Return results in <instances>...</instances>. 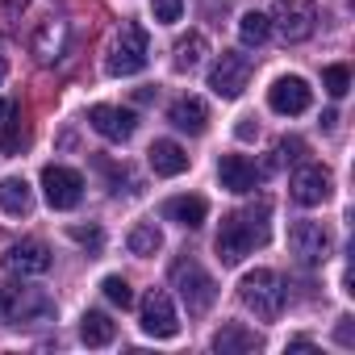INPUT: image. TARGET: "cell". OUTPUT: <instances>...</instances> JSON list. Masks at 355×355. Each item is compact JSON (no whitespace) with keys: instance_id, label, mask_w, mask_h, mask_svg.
<instances>
[{"instance_id":"4fadbf2b","label":"cell","mask_w":355,"mask_h":355,"mask_svg":"<svg viewBox=\"0 0 355 355\" xmlns=\"http://www.w3.org/2000/svg\"><path fill=\"white\" fill-rule=\"evenodd\" d=\"M51 247L46 243H38V239H26V243H13L9 251H5V268L13 272V276H42V272H51Z\"/></svg>"},{"instance_id":"8fae6325","label":"cell","mask_w":355,"mask_h":355,"mask_svg":"<svg viewBox=\"0 0 355 355\" xmlns=\"http://www.w3.org/2000/svg\"><path fill=\"white\" fill-rule=\"evenodd\" d=\"M309 101H313V88H309L301 76H280V80L268 88V105H272V113H280V117L305 113Z\"/></svg>"},{"instance_id":"7402d4cb","label":"cell","mask_w":355,"mask_h":355,"mask_svg":"<svg viewBox=\"0 0 355 355\" xmlns=\"http://www.w3.org/2000/svg\"><path fill=\"white\" fill-rule=\"evenodd\" d=\"M113 334H117V322H113L109 313L88 309V313L80 318V338H84L88 347H109V343H113Z\"/></svg>"},{"instance_id":"4316f807","label":"cell","mask_w":355,"mask_h":355,"mask_svg":"<svg viewBox=\"0 0 355 355\" xmlns=\"http://www.w3.org/2000/svg\"><path fill=\"white\" fill-rule=\"evenodd\" d=\"M239 38H243L247 46H263V42L272 38V21H268L263 13H243V21H239Z\"/></svg>"},{"instance_id":"9c48e42d","label":"cell","mask_w":355,"mask_h":355,"mask_svg":"<svg viewBox=\"0 0 355 355\" xmlns=\"http://www.w3.org/2000/svg\"><path fill=\"white\" fill-rule=\"evenodd\" d=\"M142 330L150 338H175L180 334V318H175V305L163 288H150L142 297Z\"/></svg>"},{"instance_id":"1f68e13d","label":"cell","mask_w":355,"mask_h":355,"mask_svg":"<svg viewBox=\"0 0 355 355\" xmlns=\"http://www.w3.org/2000/svg\"><path fill=\"white\" fill-rule=\"evenodd\" d=\"M280 159H305V142L301 138H280Z\"/></svg>"},{"instance_id":"277c9868","label":"cell","mask_w":355,"mask_h":355,"mask_svg":"<svg viewBox=\"0 0 355 355\" xmlns=\"http://www.w3.org/2000/svg\"><path fill=\"white\" fill-rule=\"evenodd\" d=\"M0 313L9 322H51L55 318V301L42 293V288H21V284H9L0 293Z\"/></svg>"},{"instance_id":"484cf974","label":"cell","mask_w":355,"mask_h":355,"mask_svg":"<svg viewBox=\"0 0 355 355\" xmlns=\"http://www.w3.org/2000/svg\"><path fill=\"white\" fill-rule=\"evenodd\" d=\"M268 218H272V201H263V197H259L251 209H243V222H247V230H251L255 247H263V243H268V234H272V230H268Z\"/></svg>"},{"instance_id":"9a60e30c","label":"cell","mask_w":355,"mask_h":355,"mask_svg":"<svg viewBox=\"0 0 355 355\" xmlns=\"http://www.w3.org/2000/svg\"><path fill=\"white\" fill-rule=\"evenodd\" d=\"M88 121H92V130H96L101 138H109V142H125V138H134V130H138V117H134L130 109H117V105H92V109H88Z\"/></svg>"},{"instance_id":"83f0119b","label":"cell","mask_w":355,"mask_h":355,"mask_svg":"<svg viewBox=\"0 0 355 355\" xmlns=\"http://www.w3.org/2000/svg\"><path fill=\"white\" fill-rule=\"evenodd\" d=\"M101 293H105L113 305H121V309L134 305V288L125 284V276H105V280H101Z\"/></svg>"},{"instance_id":"44dd1931","label":"cell","mask_w":355,"mask_h":355,"mask_svg":"<svg viewBox=\"0 0 355 355\" xmlns=\"http://www.w3.org/2000/svg\"><path fill=\"white\" fill-rule=\"evenodd\" d=\"M0 209L13 214V218H26L34 209V193L21 175H9V180H0Z\"/></svg>"},{"instance_id":"f546056e","label":"cell","mask_w":355,"mask_h":355,"mask_svg":"<svg viewBox=\"0 0 355 355\" xmlns=\"http://www.w3.org/2000/svg\"><path fill=\"white\" fill-rule=\"evenodd\" d=\"M150 13H155L159 26H175L184 13V0H150Z\"/></svg>"},{"instance_id":"d4e9b609","label":"cell","mask_w":355,"mask_h":355,"mask_svg":"<svg viewBox=\"0 0 355 355\" xmlns=\"http://www.w3.org/2000/svg\"><path fill=\"white\" fill-rule=\"evenodd\" d=\"M125 247H130V255H155L159 247H163V234H159V226L155 222H142V226H134L130 230V239H125Z\"/></svg>"},{"instance_id":"d590c367","label":"cell","mask_w":355,"mask_h":355,"mask_svg":"<svg viewBox=\"0 0 355 355\" xmlns=\"http://www.w3.org/2000/svg\"><path fill=\"white\" fill-rule=\"evenodd\" d=\"M334 121H338V113H334V109H326V113H322V130H334Z\"/></svg>"},{"instance_id":"ffe728a7","label":"cell","mask_w":355,"mask_h":355,"mask_svg":"<svg viewBox=\"0 0 355 355\" xmlns=\"http://www.w3.org/2000/svg\"><path fill=\"white\" fill-rule=\"evenodd\" d=\"M146 155H150L155 175H180V171H189V155H184V146H180V142H171V138H159Z\"/></svg>"},{"instance_id":"603a6c76","label":"cell","mask_w":355,"mask_h":355,"mask_svg":"<svg viewBox=\"0 0 355 355\" xmlns=\"http://www.w3.org/2000/svg\"><path fill=\"white\" fill-rule=\"evenodd\" d=\"M5 125V134H0V146H5V155H21L30 146V125L21 121V109L9 105V121H0Z\"/></svg>"},{"instance_id":"cb8c5ba5","label":"cell","mask_w":355,"mask_h":355,"mask_svg":"<svg viewBox=\"0 0 355 355\" xmlns=\"http://www.w3.org/2000/svg\"><path fill=\"white\" fill-rule=\"evenodd\" d=\"M205 51H209L205 34H189V38L175 42V59H171V67H175V71H193V67H201Z\"/></svg>"},{"instance_id":"30bf717a","label":"cell","mask_w":355,"mask_h":355,"mask_svg":"<svg viewBox=\"0 0 355 355\" xmlns=\"http://www.w3.org/2000/svg\"><path fill=\"white\" fill-rule=\"evenodd\" d=\"M288 193H293V201L297 205H322L326 197H330V171L322 167V163H301L297 171H293V180H288Z\"/></svg>"},{"instance_id":"52a82bcc","label":"cell","mask_w":355,"mask_h":355,"mask_svg":"<svg viewBox=\"0 0 355 355\" xmlns=\"http://www.w3.org/2000/svg\"><path fill=\"white\" fill-rule=\"evenodd\" d=\"M247 80H251V59L239 55V51H222L218 63L209 67V88H214V96H222V101L243 96Z\"/></svg>"},{"instance_id":"7c38bea8","label":"cell","mask_w":355,"mask_h":355,"mask_svg":"<svg viewBox=\"0 0 355 355\" xmlns=\"http://www.w3.org/2000/svg\"><path fill=\"white\" fill-rule=\"evenodd\" d=\"M214 247H218V259H222L226 268H234V263H243V255H251L255 239H251L243 214H226V218H222V230H218V243H214Z\"/></svg>"},{"instance_id":"8d00e7d4","label":"cell","mask_w":355,"mask_h":355,"mask_svg":"<svg viewBox=\"0 0 355 355\" xmlns=\"http://www.w3.org/2000/svg\"><path fill=\"white\" fill-rule=\"evenodd\" d=\"M9 117V101H0V121H5Z\"/></svg>"},{"instance_id":"6da1fadb","label":"cell","mask_w":355,"mask_h":355,"mask_svg":"<svg viewBox=\"0 0 355 355\" xmlns=\"http://www.w3.org/2000/svg\"><path fill=\"white\" fill-rule=\"evenodd\" d=\"M239 297H243V305L255 313V318H280L284 313V305H288V288H284V280L272 272V268H255V272H247L243 280H239Z\"/></svg>"},{"instance_id":"5b68a950","label":"cell","mask_w":355,"mask_h":355,"mask_svg":"<svg viewBox=\"0 0 355 355\" xmlns=\"http://www.w3.org/2000/svg\"><path fill=\"white\" fill-rule=\"evenodd\" d=\"M284 42H305L318 30V5L313 0H272V17Z\"/></svg>"},{"instance_id":"5bb4252c","label":"cell","mask_w":355,"mask_h":355,"mask_svg":"<svg viewBox=\"0 0 355 355\" xmlns=\"http://www.w3.org/2000/svg\"><path fill=\"white\" fill-rule=\"evenodd\" d=\"M67 42H71V30H67V21H59V17H46V21H42V26L30 34V55H34L38 63H55V59H63Z\"/></svg>"},{"instance_id":"e575fe53","label":"cell","mask_w":355,"mask_h":355,"mask_svg":"<svg viewBox=\"0 0 355 355\" xmlns=\"http://www.w3.org/2000/svg\"><path fill=\"white\" fill-rule=\"evenodd\" d=\"M338 343L351 347V318H338Z\"/></svg>"},{"instance_id":"d6986e66","label":"cell","mask_w":355,"mask_h":355,"mask_svg":"<svg viewBox=\"0 0 355 355\" xmlns=\"http://www.w3.org/2000/svg\"><path fill=\"white\" fill-rule=\"evenodd\" d=\"M163 218L175 222V226H184V230H197L209 218V205H205V197H171L163 205Z\"/></svg>"},{"instance_id":"7a4b0ae2","label":"cell","mask_w":355,"mask_h":355,"mask_svg":"<svg viewBox=\"0 0 355 355\" xmlns=\"http://www.w3.org/2000/svg\"><path fill=\"white\" fill-rule=\"evenodd\" d=\"M146 59H150V38H146V30H142L138 21H125V26L113 34L109 51H105V71H109V76H138V71L146 67Z\"/></svg>"},{"instance_id":"836d02e7","label":"cell","mask_w":355,"mask_h":355,"mask_svg":"<svg viewBox=\"0 0 355 355\" xmlns=\"http://www.w3.org/2000/svg\"><path fill=\"white\" fill-rule=\"evenodd\" d=\"M26 9H30V0H5V17H9V21H17Z\"/></svg>"},{"instance_id":"d6a6232c","label":"cell","mask_w":355,"mask_h":355,"mask_svg":"<svg viewBox=\"0 0 355 355\" xmlns=\"http://www.w3.org/2000/svg\"><path fill=\"white\" fill-rule=\"evenodd\" d=\"M234 134H239V138H243V142H251V138H255V134H259V125H255V117H243V121H239V125H234Z\"/></svg>"},{"instance_id":"4dcf8cb0","label":"cell","mask_w":355,"mask_h":355,"mask_svg":"<svg viewBox=\"0 0 355 355\" xmlns=\"http://www.w3.org/2000/svg\"><path fill=\"white\" fill-rule=\"evenodd\" d=\"M67 234H71L80 247H88V251H101V247H105V234H101V226H67Z\"/></svg>"},{"instance_id":"ba28073f","label":"cell","mask_w":355,"mask_h":355,"mask_svg":"<svg viewBox=\"0 0 355 355\" xmlns=\"http://www.w3.org/2000/svg\"><path fill=\"white\" fill-rule=\"evenodd\" d=\"M42 193H46V205L51 209H76L80 197H84V175L71 171V167H42Z\"/></svg>"},{"instance_id":"e0dca14e","label":"cell","mask_w":355,"mask_h":355,"mask_svg":"<svg viewBox=\"0 0 355 355\" xmlns=\"http://www.w3.org/2000/svg\"><path fill=\"white\" fill-rule=\"evenodd\" d=\"M167 121L175 125V130H184V134H205L209 130V109H205V101L201 96H180L171 109H167Z\"/></svg>"},{"instance_id":"ac0fdd59","label":"cell","mask_w":355,"mask_h":355,"mask_svg":"<svg viewBox=\"0 0 355 355\" xmlns=\"http://www.w3.org/2000/svg\"><path fill=\"white\" fill-rule=\"evenodd\" d=\"M259 347H263V338L255 330H247L243 322H226L214 334V351H222V355H243V351H259Z\"/></svg>"},{"instance_id":"2e32d148","label":"cell","mask_w":355,"mask_h":355,"mask_svg":"<svg viewBox=\"0 0 355 355\" xmlns=\"http://www.w3.org/2000/svg\"><path fill=\"white\" fill-rule=\"evenodd\" d=\"M218 180H222L226 193H251V189L263 180V171H259L251 159H243V155H222V163H218Z\"/></svg>"},{"instance_id":"8992f818","label":"cell","mask_w":355,"mask_h":355,"mask_svg":"<svg viewBox=\"0 0 355 355\" xmlns=\"http://www.w3.org/2000/svg\"><path fill=\"white\" fill-rule=\"evenodd\" d=\"M330 230L322 222H293L288 226V251L297 255L301 268H322L330 259Z\"/></svg>"},{"instance_id":"3957f363","label":"cell","mask_w":355,"mask_h":355,"mask_svg":"<svg viewBox=\"0 0 355 355\" xmlns=\"http://www.w3.org/2000/svg\"><path fill=\"white\" fill-rule=\"evenodd\" d=\"M171 284H175V293L184 297L189 313H205L218 301V284H214V276L197 259H175L171 263Z\"/></svg>"},{"instance_id":"f1b7e54d","label":"cell","mask_w":355,"mask_h":355,"mask_svg":"<svg viewBox=\"0 0 355 355\" xmlns=\"http://www.w3.org/2000/svg\"><path fill=\"white\" fill-rule=\"evenodd\" d=\"M322 84H326L330 96H347V88H351V71H347L343 63H334V67L322 71Z\"/></svg>"}]
</instances>
